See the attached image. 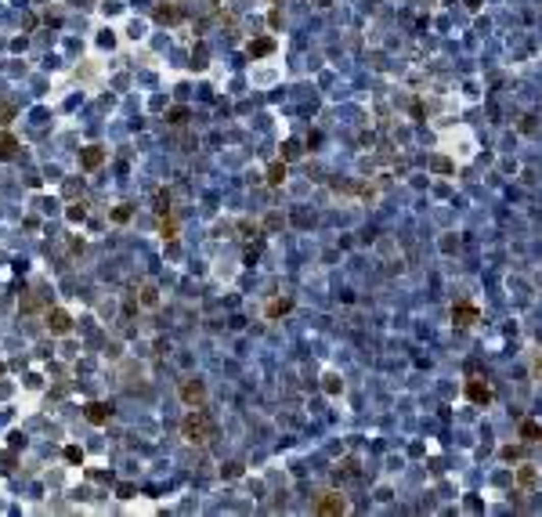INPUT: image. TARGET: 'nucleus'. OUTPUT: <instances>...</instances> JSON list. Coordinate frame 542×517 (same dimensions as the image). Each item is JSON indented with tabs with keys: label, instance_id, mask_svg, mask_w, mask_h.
I'll use <instances>...</instances> for the list:
<instances>
[{
	"label": "nucleus",
	"instance_id": "1",
	"mask_svg": "<svg viewBox=\"0 0 542 517\" xmlns=\"http://www.w3.org/2000/svg\"><path fill=\"white\" fill-rule=\"evenodd\" d=\"M210 434H214V423H210V416H206L202 409H195V412L185 416V437H188V442L206 445V442H210Z\"/></svg>",
	"mask_w": 542,
	"mask_h": 517
},
{
	"label": "nucleus",
	"instance_id": "2",
	"mask_svg": "<svg viewBox=\"0 0 542 517\" xmlns=\"http://www.w3.org/2000/svg\"><path fill=\"white\" fill-rule=\"evenodd\" d=\"M452 322L459 326V329H470V326L477 322V307H474V304H455V307H452Z\"/></svg>",
	"mask_w": 542,
	"mask_h": 517
},
{
	"label": "nucleus",
	"instance_id": "3",
	"mask_svg": "<svg viewBox=\"0 0 542 517\" xmlns=\"http://www.w3.org/2000/svg\"><path fill=\"white\" fill-rule=\"evenodd\" d=\"M467 398H470V402H477V405H488V402H492V387H488L484 380H470V383H467Z\"/></svg>",
	"mask_w": 542,
	"mask_h": 517
},
{
	"label": "nucleus",
	"instance_id": "4",
	"mask_svg": "<svg viewBox=\"0 0 542 517\" xmlns=\"http://www.w3.org/2000/svg\"><path fill=\"white\" fill-rule=\"evenodd\" d=\"M181 398H185L188 405H199V402H202V383H199V380H185V383H181Z\"/></svg>",
	"mask_w": 542,
	"mask_h": 517
},
{
	"label": "nucleus",
	"instance_id": "5",
	"mask_svg": "<svg viewBox=\"0 0 542 517\" xmlns=\"http://www.w3.org/2000/svg\"><path fill=\"white\" fill-rule=\"evenodd\" d=\"M156 18H159V22H177V18H181V8L174 4V0H163V4L156 8Z\"/></svg>",
	"mask_w": 542,
	"mask_h": 517
},
{
	"label": "nucleus",
	"instance_id": "6",
	"mask_svg": "<svg viewBox=\"0 0 542 517\" xmlns=\"http://www.w3.org/2000/svg\"><path fill=\"white\" fill-rule=\"evenodd\" d=\"M315 510H318V513H344V510H347V503H344L340 496H325Z\"/></svg>",
	"mask_w": 542,
	"mask_h": 517
},
{
	"label": "nucleus",
	"instance_id": "7",
	"mask_svg": "<svg viewBox=\"0 0 542 517\" xmlns=\"http://www.w3.org/2000/svg\"><path fill=\"white\" fill-rule=\"evenodd\" d=\"M47 326H51L55 333H69V315H65V311H51V315H47Z\"/></svg>",
	"mask_w": 542,
	"mask_h": 517
},
{
	"label": "nucleus",
	"instance_id": "8",
	"mask_svg": "<svg viewBox=\"0 0 542 517\" xmlns=\"http://www.w3.org/2000/svg\"><path fill=\"white\" fill-rule=\"evenodd\" d=\"M521 437H524V442H538V437H542V427L535 423V420H524L521 423Z\"/></svg>",
	"mask_w": 542,
	"mask_h": 517
},
{
	"label": "nucleus",
	"instance_id": "9",
	"mask_svg": "<svg viewBox=\"0 0 542 517\" xmlns=\"http://www.w3.org/2000/svg\"><path fill=\"white\" fill-rule=\"evenodd\" d=\"M517 481L524 485V488H535L538 485V474L531 470V467H521V474H517Z\"/></svg>",
	"mask_w": 542,
	"mask_h": 517
},
{
	"label": "nucleus",
	"instance_id": "10",
	"mask_svg": "<svg viewBox=\"0 0 542 517\" xmlns=\"http://www.w3.org/2000/svg\"><path fill=\"white\" fill-rule=\"evenodd\" d=\"M101 159H105V152H101V148H87V152H83V167L91 170V167H98V163H101Z\"/></svg>",
	"mask_w": 542,
	"mask_h": 517
},
{
	"label": "nucleus",
	"instance_id": "11",
	"mask_svg": "<svg viewBox=\"0 0 542 517\" xmlns=\"http://www.w3.org/2000/svg\"><path fill=\"white\" fill-rule=\"evenodd\" d=\"M87 420H91V423H105V420H109V409H105V405H87Z\"/></svg>",
	"mask_w": 542,
	"mask_h": 517
},
{
	"label": "nucleus",
	"instance_id": "12",
	"mask_svg": "<svg viewBox=\"0 0 542 517\" xmlns=\"http://www.w3.org/2000/svg\"><path fill=\"white\" fill-rule=\"evenodd\" d=\"M289 307H293V300H271V304H268V318H275V315H286Z\"/></svg>",
	"mask_w": 542,
	"mask_h": 517
},
{
	"label": "nucleus",
	"instance_id": "13",
	"mask_svg": "<svg viewBox=\"0 0 542 517\" xmlns=\"http://www.w3.org/2000/svg\"><path fill=\"white\" fill-rule=\"evenodd\" d=\"M271 40H257V44H249V55H253V58H261V55H271Z\"/></svg>",
	"mask_w": 542,
	"mask_h": 517
},
{
	"label": "nucleus",
	"instance_id": "14",
	"mask_svg": "<svg viewBox=\"0 0 542 517\" xmlns=\"http://www.w3.org/2000/svg\"><path fill=\"white\" fill-rule=\"evenodd\" d=\"M268 181H271V185H282V181H286V163H275V167L268 170Z\"/></svg>",
	"mask_w": 542,
	"mask_h": 517
},
{
	"label": "nucleus",
	"instance_id": "15",
	"mask_svg": "<svg viewBox=\"0 0 542 517\" xmlns=\"http://www.w3.org/2000/svg\"><path fill=\"white\" fill-rule=\"evenodd\" d=\"M18 145H15V138H8V134H0V156H11Z\"/></svg>",
	"mask_w": 542,
	"mask_h": 517
},
{
	"label": "nucleus",
	"instance_id": "16",
	"mask_svg": "<svg viewBox=\"0 0 542 517\" xmlns=\"http://www.w3.org/2000/svg\"><path fill=\"white\" fill-rule=\"evenodd\" d=\"M325 391H329V394H337V391H340V380H337V373H325Z\"/></svg>",
	"mask_w": 542,
	"mask_h": 517
},
{
	"label": "nucleus",
	"instance_id": "17",
	"mask_svg": "<svg viewBox=\"0 0 542 517\" xmlns=\"http://www.w3.org/2000/svg\"><path fill=\"white\" fill-rule=\"evenodd\" d=\"M185 119H188V109H174L170 112V123H185Z\"/></svg>",
	"mask_w": 542,
	"mask_h": 517
},
{
	"label": "nucleus",
	"instance_id": "18",
	"mask_svg": "<svg viewBox=\"0 0 542 517\" xmlns=\"http://www.w3.org/2000/svg\"><path fill=\"white\" fill-rule=\"evenodd\" d=\"M141 300L152 307V304H156V290H152V286H145V290H141Z\"/></svg>",
	"mask_w": 542,
	"mask_h": 517
},
{
	"label": "nucleus",
	"instance_id": "19",
	"mask_svg": "<svg viewBox=\"0 0 542 517\" xmlns=\"http://www.w3.org/2000/svg\"><path fill=\"white\" fill-rule=\"evenodd\" d=\"M318 4H322V8H325V4H332V0H318Z\"/></svg>",
	"mask_w": 542,
	"mask_h": 517
}]
</instances>
